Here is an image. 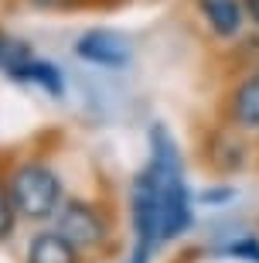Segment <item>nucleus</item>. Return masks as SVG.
Listing matches in <instances>:
<instances>
[{"instance_id": "obj_1", "label": "nucleus", "mask_w": 259, "mask_h": 263, "mask_svg": "<svg viewBox=\"0 0 259 263\" xmlns=\"http://www.w3.org/2000/svg\"><path fill=\"white\" fill-rule=\"evenodd\" d=\"M150 171L161 188V243L177 239L191 226V195L184 185V167L171 134L164 127L150 130Z\"/></svg>"}, {"instance_id": "obj_2", "label": "nucleus", "mask_w": 259, "mask_h": 263, "mask_svg": "<svg viewBox=\"0 0 259 263\" xmlns=\"http://www.w3.org/2000/svg\"><path fill=\"white\" fill-rule=\"evenodd\" d=\"M10 202L24 219H48L62 202V181L45 164H21L10 178Z\"/></svg>"}, {"instance_id": "obj_3", "label": "nucleus", "mask_w": 259, "mask_h": 263, "mask_svg": "<svg viewBox=\"0 0 259 263\" xmlns=\"http://www.w3.org/2000/svg\"><path fill=\"white\" fill-rule=\"evenodd\" d=\"M58 233L65 236L75 250L78 246H96L106 236V222L89 202H68L62 209V215H58Z\"/></svg>"}, {"instance_id": "obj_4", "label": "nucleus", "mask_w": 259, "mask_h": 263, "mask_svg": "<svg viewBox=\"0 0 259 263\" xmlns=\"http://www.w3.org/2000/svg\"><path fill=\"white\" fill-rule=\"evenodd\" d=\"M75 51L86 62L103 65V68H123L130 62V45L119 34H113V31H89V34H82Z\"/></svg>"}, {"instance_id": "obj_5", "label": "nucleus", "mask_w": 259, "mask_h": 263, "mask_svg": "<svg viewBox=\"0 0 259 263\" xmlns=\"http://www.w3.org/2000/svg\"><path fill=\"white\" fill-rule=\"evenodd\" d=\"M232 120L242 130H259V68L242 79L232 92Z\"/></svg>"}, {"instance_id": "obj_6", "label": "nucleus", "mask_w": 259, "mask_h": 263, "mask_svg": "<svg viewBox=\"0 0 259 263\" xmlns=\"http://www.w3.org/2000/svg\"><path fill=\"white\" fill-rule=\"evenodd\" d=\"M202 14L222 38H232L242 28V0H202Z\"/></svg>"}, {"instance_id": "obj_7", "label": "nucleus", "mask_w": 259, "mask_h": 263, "mask_svg": "<svg viewBox=\"0 0 259 263\" xmlns=\"http://www.w3.org/2000/svg\"><path fill=\"white\" fill-rule=\"evenodd\" d=\"M28 263H75V246L62 233H41L31 239Z\"/></svg>"}, {"instance_id": "obj_8", "label": "nucleus", "mask_w": 259, "mask_h": 263, "mask_svg": "<svg viewBox=\"0 0 259 263\" xmlns=\"http://www.w3.org/2000/svg\"><path fill=\"white\" fill-rule=\"evenodd\" d=\"M7 76H14V79H21V82H38V86H45L51 92V96H62V76H58V68L51 65V62H31V59H24L21 65H14L7 72Z\"/></svg>"}, {"instance_id": "obj_9", "label": "nucleus", "mask_w": 259, "mask_h": 263, "mask_svg": "<svg viewBox=\"0 0 259 263\" xmlns=\"http://www.w3.org/2000/svg\"><path fill=\"white\" fill-rule=\"evenodd\" d=\"M10 226H14V202H10V192H4L0 185V239L10 233Z\"/></svg>"}, {"instance_id": "obj_10", "label": "nucleus", "mask_w": 259, "mask_h": 263, "mask_svg": "<svg viewBox=\"0 0 259 263\" xmlns=\"http://www.w3.org/2000/svg\"><path fill=\"white\" fill-rule=\"evenodd\" d=\"M229 253L232 256H249L252 263H259V243H252V239H246V243H232Z\"/></svg>"}, {"instance_id": "obj_11", "label": "nucleus", "mask_w": 259, "mask_h": 263, "mask_svg": "<svg viewBox=\"0 0 259 263\" xmlns=\"http://www.w3.org/2000/svg\"><path fill=\"white\" fill-rule=\"evenodd\" d=\"M34 7H72V4H78V0H31Z\"/></svg>"}, {"instance_id": "obj_12", "label": "nucleus", "mask_w": 259, "mask_h": 263, "mask_svg": "<svg viewBox=\"0 0 259 263\" xmlns=\"http://www.w3.org/2000/svg\"><path fill=\"white\" fill-rule=\"evenodd\" d=\"M246 14L259 24V0H246Z\"/></svg>"}]
</instances>
